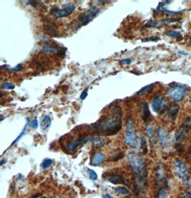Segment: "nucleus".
<instances>
[{
  "instance_id": "obj_1",
  "label": "nucleus",
  "mask_w": 191,
  "mask_h": 198,
  "mask_svg": "<svg viewBox=\"0 0 191 198\" xmlns=\"http://www.w3.org/2000/svg\"><path fill=\"white\" fill-rule=\"evenodd\" d=\"M109 108V112L103 115L96 122L91 125L97 134L113 136L117 134L121 130L123 113L120 107L115 104L110 105Z\"/></svg>"
},
{
  "instance_id": "obj_2",
  "label": "nucleus",
  "mask_w": 191,
  "mask_h": 198,
  "mask_svg": "<svg viewBox=\"0 0 191 198\" xmlns=\"http://www.w3.org/2000/svg\"><path fill=\"white\" fill-rule=\"evenodd\" d=\"M127 160L130 166L132 173L135 179V191L139 194L147 186L148 170L146 165L143 159L133 152H130L127 155Z\"/></svg>"
},
{
  "instance_id": "obj_3",
  "label": "nucleus",
  "mask_w": 191,
  "mask_h": 198,
  "mask_svg": "<svg viewBox=\"0 0 191 198\" xmlns=\"http://www.w3.org/2000/svg\"><path fill=\"white\" fill-rule=\"evenodd\" d=\"M124 141L126 144L133 148H137V147H140L141 141H139V139H138L135 125H134L133 120L130 118H128L127 120L126 130L125 135H124Z\"/></svg>"
},
{
  "instance_id": "obj_4",
  "label": "nucleus",
  "mask_w": 191,
  "mask_h": 198,
  "mask_svg": "<svg viewBox=\"0 0 191 198\" xmlns=\"http://www.w3.org/2000/svg\"><path fill=\"white\" fill-rule=\"evenodd\" d=\"M99 12H100V9L97 7H93L81 14L77 19L78 23V27H81L88 25L91 21L94 19V18L96 17V16Z\"/></svg>"
},
{
  "instance_id": "obj_5",
  "label": "nucleus",
  "mask_w": 191,
  "mask_h": 198,
  "mask_svg": "<svg viewBox=\"0 0 191 198\" xmlns=\"http://www.w3.org/2000/svg\"><path fill=\"white\" fill-rule=\"evenodd\" d=\"M191 129V119H187L183 124L178 128V130L175 135V141L178 143V146L179 147L180 142L186 140L188 136V133Z\"/></svg>"
},
{
  "instance_id": "obj_6",
  "label": "nucleus",
  "mask_w": 191,
  "mask_h": 198,
  "mask_svg": "<svg viewBox=\"0 0 191 198\" xmlns=\"http://www.w3.org/2000/svg\"><path fill=\"white\" fill-rule=\"evenodd\" d=\"M75 11V6L70 3L63 8L54 7L51 9L50 14L56 18H64L72 15Z\"/></svg>"
},
{
  "instance_id": "obj_7",
  "label": "nucleus",
  "mask_w": 191,
  "mask_h": 198,
  "mask_svg": "<svg viewBox=\"0 0 191 198\" xmlns=\"http://www.w3.org/2000/svg\"><path fill=\"white\" fill-rule=\"evenodd\" d=\"M175 170L180 179H181L184 183H187L189 180L188 169L186 163L180 159H176L174 162Z\"/></svg>"
},
{
  "instance_id": "obj_8",
  "label": "nucleus",
  "mask_w": 191,
  "mask_h": 198,
  "mask_svg": "<svg viewBox=\"0 0 191 198\" xmlns=\"http://www.w3.org/2000/svg\"><path fill=\"white\" fill-rule=\"evenodd\" d=\"M186 93V89L183 86L176 85L172 87L168 90V94L174 102H180L183 100L185 94Z\"/></svg>"
},
{
  "instance_id": "obj_9",
  "label": "nucleus",
  "mask_w": 191,
  "mask_h": 198,
  "mask_svg": "<svg viewBox=\"0 0 191 198\" xmlns=\"http://www.w3.org/2000/svg\"><path fill=\"white\" fill-rule=\"evenodd\" d=\"M152 110L158 114H162L166 108V98L162 96H157L152 102Z\"/></svg>"
},
{
  "instance_id": "obj_10",
  "label": "nucleus",
  "mask_w": 191,
  "mask_h": 198,
  "mask_svg": "<svg viewBox=\"0 0 191 198\" xmlns=\"http://www.w3.org/2000/svg\"><path fill=\"white\" fill-rule=\"evenodd\" d=\"M158 138L160 144L163 149H167L170 145V139L168 132L162 127H159L158 130Z\"/></svg>"
},
{
  "instance_id": "obj_11",
  "label": "nucleus",
  "mask_w": 191,
  "mask_h": 198,
  "mask_svg": "<svg viewBox=\"0 0 191 198\" xmlns=\"http://www.w3.org/2000/svg\"><path fill=\"white\" fill-rule=\"evenodd\" d=\"M104 179L106 181L109 182V183L115 184V185L122 184V185L129 186V184L127 180L122 175H117V174H109V175H105Z\"/></svg>"
},
{
  "instance_id": "obj_12",
  "label": "nucleus",
  "mask_w": 191,
  "mask_h": 198,
  "mask_svg": "<svg viewBox=\"0 0 191 198\" xmlns=\"http://www.w3.org/2000/svg\"><path fill=\"white\" fill-rule=\"evenodd\" d=\"M90 137L87 136H82L79 137L75 142H69L67 144V147L68 149H70L71 151L75 150V149H77L79 146L84 144V143L87 142V141H90Z\"/></svg>"
},
{
  "instance_id": "obj_13",
  "label": "nucleus",
  "mask_w": 191,
  "mask_h": 198,
  "mask_svg": "<svg viewBox=\"0 0 191 198\" xmlns=\"http://www.w3.org/2000/svg\"><path fill=\"white\" fill-rule=\"evenodd\" d=\"M44 30L47 34L54 37H59L60 36V32L57 29V26L53 22H49L44 26Z\"/></svg>"
},
{
  "instance_id": "obj_14",
  "label": "nucleus",
  "mask_w": 191,
  "mask_h": 198,
  "mask_svg": "<svg viewBox=\"0 0 191 198\" xmlns=\"http://www.w3.org/2000/svg\"><path fill=\"white\" fill-rule=\"evenodd\" d=\"M105 160V156L101 152H95L92 155L90 165L92 166H98Z\"/></svg>"
},
{
  "instance_id": "obj_15",
  "label": "nucleus",
  "mask_w": 191,
  "mask_h": 198,
  "mask_svg": "<svg viewBox=\"0 0 191 198\" xmlns=\"http://www.w3.org/2000/svg\"><path fill=\"white\" fill-rule=\"evenodd\" d=\"M42 52L47 54H60L62 53L63 50L62 48L57 47V46L50 45V44H45L42 48Z\"/></svg>"
},
{
  "instance_id": "obj_16",
  "label": "nucleus",
  "mask_w": 191,
  "mask_h": 198,
  "mask_svg": "<svg viewBox=\"0 0 191 198\" xmlns=\"http://www.w3.org/2000/svg\"><path fill=\"white\" fill-rule=\"evenodd\" d=\"M141 107L142 108V118H143L144 122H147L149 120L150 116H151L148 104L146 102H143L141 103Z\"/></svg>"
},
{
  "instance_id": "obj_17",
  "label": "nucleus",
  "mask_w": 191,
  "mask_h": 198,
  "mask_svg": "<svg viewBox=\"0 0 191 198\" xmlns=\"http://www.w3.org/2000/svg\"><path fill=\"white\" fill-rule=\"evenodd\" d=\"M90 141L92 145V147H95V148H101V147H102L105 144V139L99 137H90Z\"/></svg>"
},
{
  "instance_id": "obj_18",
  "label": "nucleus",
  "mask_w": 191,
  "mask_h": 198,
  "mask_svg": "<svg viewBox=\"0 0 191 198\" xmlns=\"http://www.w3.org/2000/svg\"><path fill=\"white\" fill-rule=\"evenodd\" d=\"M178 112H179V107L177 105V104H171L168 109V111H167L168 116L169 117L170 119L173 120V119L176 118Z\"/></svg>"
},
{
  "instance_id": "obj_19",
  "label": "nucleus",
  "mask_w": 191,
  "mask_h": 198,
  "mask_svg": "<svg viewBox=\"0 0 191 198\" xmlns=\"http://www.w3.org/2000/svg\"><path fill=\"white\" fill-rule=\"evenodd\" d=\"M51 122H52V120H51L50 117L48 116V115H45L44 117V118L42 120L41 122H40V127H41L42 130L43 131L47 130L49 127H50Z\"/></svg>"
},
{
  "instance_id": "obj_20",
  "label": "nucleus",
  "mask_w": 191,
  "mask_h": 198,
  "mask_svg": "<svg viewBox=\"0 0 191 198\" xmlns=\"http://www.w3.org/2000/svg\"><path fill=\"white\" fill-rule=\"evenodd\" d=\"M140 147L141 148L142 153L143 155H145L146 153L148 152V145H147V142H146V139L144 137H141V143H140Z\"/></svg>"
},
{
  "instance_id": "obj_21",
  "label": "nucleus",
  "mask_w": 191,
  "mask_h": 198,
  "mask_svg": "<svg viewBox=\"0 0 191 198\" xmlns=\"http://www.w3.org/2000/svg\"><path fill=\"white\" fill-rule=\"evenodd\" d=\"M161 25L160 21H156V20H150L147 22V24L144 26V28H152L157 27Z\"/></svg>"
},
{
  "instance_id": "obj_22",
  "label": "nucleus",
  "mask_w": 191,
  "mask_h": 198,
  "mask_svg": "<svg viewBox=\"0 0 191 198\" xmlns=\"http://www.w3.org/2000/svg\"><path fill=\"white\" fill-rule=\"evenodd\" d=\"M153 86H154V84H148L147 86L144 87L142 88L141 90L138 91L137 92V94H138V95H143V94H145L146 92H149L150 90H151L152 88L153 87Z\"/></svg>"
},
{
  "instance_id": "obj_23",
  "label": "nucleus",
  "mask_w": 191,
  "mask_h": 198,
  "mask_svg": "<svg viewBox=\"0 0 191 198\" xmlns=\"http://www.w3.org/2000/svg\"><path fill=\"white\" fill-rule=\"evenodd\" d=\"M52 162H53V160H52V159H50V158L44 159L41 163V167L43 169H47L48 167H50L51 165H52Z\"/></svg>"
},
{
  "instance_id": "obj_24",
  "label": "nucleus",
  "mask_w": 191,
  "mask_h": 198,
  "mask_svg": "<svg viewBox=\"0 0 191 198\" xmlns=\"http://www.w3.org/2000/svg\"><path fill=\"white\" fill-rule=\"evenodd\" d=\"M29 122H30V120H29V119H27V124H26L25 125V126H24V128L23 129H22V132H21V133H20V134L19 135V136H18L17 137V138H16L15 139V141H14V142H12V145H15V143L16 142H18V141H19V139H21V137H22V136H23V135H24V133H25V132H26V131H27V130H26V129H27V127L28 126V125H29Z\"/></svg>"
},
{
  "instance_id": "obj_25",
  "label": "nucleus",
  "mask_w": 191,
  "mask_h": 198,
  "mask_svg": "<svg viewBox=\"0 0 191 198\" xmlns=\"http://www.w3.org/2000/svg\"><path fill=\"white\" fill-rule=\"evenodd\" d=\"M115 190L117 193L120 194V195H127L130 193L129 189L127 188H126V187H117L115 188Z\"/></svg>"
},
{
  "instance_id": "obj_26",
  "label": "nucleus",
  "mask_w": 191,
  "mask_h": 198,
  "mask_svg": "<svg viewBox=\"0 0 191 198\" xmlns=\"http://www.w3.org/2000/svg\"><path fill=\"white\" fill-rule=\"evenodd\" d=\"M180 18H168V19H162L160 21V23L162 25H167V24H170L172 23V22H175L180 20Z\"/></svg>"
},
{
  "instance_id": "obj_27",
  "label": "nucleus",
  "mask_w": 191,
  "mask_h": 198,
  "mask_svg": "<svg viewBox=\"0 0 191 198\" xmlns=\"http://www.w3.org/2000/svg\"><path fill=\"white\" fill-rule=\"evenodd\" d=\"M15 87V84L13 83H10V82H3L2 84V88L5 89V90H13Z\"/></svg>"
},
{
  "instance_id": "obj_28",
  "label": "nucleus",
  "mask_w": 191,
  "mask_h": 198,
  "mask_svg": "<svg viewBox=\"0 0 191 198\" xmlns=\"http://www.w3.org/2000/svg\"><path fill=\"white\" fill-rule=\"evenodd\" d=\"M166 34H167L168 36H169V37H172V38L181 37V34H180V32H178V31H170V32H167Z\"/></svg>"
},
{
  "instance_id": "obj_29",
  "label": "nucleus",
  "mask_w": 191,
  "mask_h": 198,
  "mask_svg": "<svg viewBox=\"0 0 191 198\" xmlns=\"http://www.w3.org/2000/svg\"><path fill=\"white\" fill-rule=\"evenodd\" d=\"M87 172L89 174V176H90V179H92V180L95 181L97 179V173L95 172L93 170V169H87Z\"/></svg>"
},
{
  "instance_id": "obj_30",
  "label": "nucleus",
  "mask_w": 191,
  "mask_h": 198,
  "mask_svg": "<svg viewBox=\"0 0 191 198\" xmlns=\"http://www.w3.org/2000/svg\"><path fill=\"white\" fill-rule=\"evenodd\" d=\"M160 40V38L158 37H144L142 39L143 42H158Z\"/></svg>"
},
{
  "instance_id": "obj_31",
  "label": "nucleus",
  "mask_w": 191,
  "mask_h": 198,
  "mask_svg": "<svg viewBox=\"0 0 191 198\" xmlns=\"http://www.w3.org/2000/svg\"><path fill=\"white\" fill-rule=\"evenodd\" d=\"M167 197V193L163 188H160L158 191L157 198H166Z\"/></svg>"
},
{
  "instance_id": "obj_32",
  "label": "nucleus",
  "mask_w": 191,
  "mask_h": 198,
  "mask_svg": "<svg viewBox=\"0 0 191 198\" xmlns=\"http://www.w3.org/2000/svg\"><path fill=\"white\" fill-rule=\"evenodd\" d=\"M146 132L150 138L153 137V135H154V129L151 125H148V126L146 127Z\"/></svg>"
},
{
  "instance_id": "obj_33",
  "label": "nucleus",
  "mask_w": 191,
  "mask_h": 198,
  "mask_svg": "<svg viewBox=\"0 0 191 198\" xmlns=\"http://www.w3.org/2000/svg\"><path fill=\"white\" fill-rule=\"evenodd\" d=\"M38 125H39V123H38V121H37V119L35 118L34 120H33L31 122H30V124H29V126H30L32 128L34 129H36L38 127Z\"/></svg>"
},
{
  "instance_id": "obj_34",
  "label": "nucleus",
  "mask_w": 191,
  "mask_h": 198,
  "mask_svg": "<svg viewBox=\"0 0 191 198\" xmlns=\"http://www.w3.org/2000/svg\"><path fill=\"white\" fill-rule=\"evenodd\" d=\"M162 177H163V171H162V167H159L158 169V171H157V177L158 179H161L162 178Z\"/></svg>"
},
{
  "instance_id": "obj_35",
  "label": "nucleus",
  "mask_w": 191,
  "mask_h": 198,
  "mask_svg": "<svg viewBox=\"0 0 191 198\" xmlns=\"http://www.w3.org/2000/svg\"><path fill=\"white\" fill-rule=\"evenodd\" d=\"M87 94H88V88L85 89L84 90L82 91V92L80 94V99L82 100H85L86 97H87Z\"/></svg>"
},
{
  "instance_id": "obj_36",
  "label": "nucleus",
  "mask_w": 191,
  "mask_h": 198,
  "mask_svg": "<svg viewBox=\"0 0 191 198\" xmlns=\"http://www.w3.org/2000/svg\"><path fill=\"white\" fill-rule=\"evenodd\" d=\"M23 70V67H22L21 64H18V65L15 66V67L13 68H11L10 69V71H13V72H20L22 71V70Z\"/></svg>"
},
{
  "instance_id": "obj_37",
  "label": "nucleus",
  "mask_w": 191,
  "mask_h": 198,
  "mask_svg": "<svg viewBox=\"0 0 191 198\" xmlns=\"http://www.w3.org/2000/svg\"><path fill=\"white\" fill-rule=\"evenodd\" d=\"M120 62L122 64H130L132 62V60L130 59H124L120 60Z\"/></svg>"
},
{
  "instance_id": "obj_38",
  "label": "nucleus",
  "mask_w": 191,
  "mask_h": 198,
  "mask_svg": "<svg viewBox=\"0 0 191 198\" xmlns=\"http://www.w3.org/2000/svg\"><path fill=\"white\" fill-rule=\"evenodd\" d=\"M104 198H114V197H112V196L110 195H109L108 193H107L104 195Z\"/></svg>"
},
{
  "instance_id": "obj_39",
  "label": "nucleus",
  "mask_w": 191,
  "mask_h": 198,
  "mask_svg": "<svg viewBox=\"0 0 191 198\" xmlns=\"http://www.w3.org/2000/svg\"><path fill=\"white\" fill-rule=\"evenodd\" d=\"M5 162H6V160H5V159H2L1 162H0V165H1V166H2Z\"/></svg>"
},
{
  "instance_id": "obj_40",
  "label": "nucleus",
  "mask_w": 191,
  "mask_h": 198,
  "mask_svg": "<svg viewBox=\"0 0 191 198\" xmlns=\"http://www.w3.org/2000/svg\"><path fill=\"white\" fill-rule=\"evenodd\" d=\"M179 52V53H180V54H187L186 52H182V51H179V52Z\"/></svg>"
},
{
  "instance_id": "obj_41",
  "label": "nucleus",
  "mask_w": 191,
  "mask_h": 198,
  "mask_svg": "<svg viewBox=\"0 0 191 198\" xmlns=\"http://www.w3.org/2000/svg\"><path fill=\"white\" fill-rule=\"evenodd\" d=\"M41 198H47L46 197H41Z\"/></svg>"
},
{
  "instance_id": "obj_42",
  "label": "nucleus",
  "mask_w": 191,
  "mask_h": 198,
  "mask_svg": "<svg viewBox=\"0 0 191 198\" xmlns=\"http://www.w3.org/2000/svg\"><path fill=\"white\" fill-rule=\"evenodd\" d=\"M53 198H58V197H53Z\"/></svg>"
}]
</instances>
